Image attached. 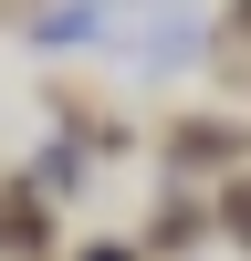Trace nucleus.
<instances>
[{
	"label": "nucleus",
	"instance_id": "obj_5",
	"mask_svg": "<svg viewBox=\"0 0 251 261\" xmlns=\"http://www.w3.org/2000/svg\"><path fill=\"white\" fill-rule=\"evenodd\" d=\"M220 32H230V53H251V0H220Z\"/></svg>",
	"mask_w": 251,
	"mask_h": 261
},
{
	"label": "nucleus",
	"instance_id": "obj_4",
	"mask_svg": "<svg viewBox=\"0 0 251 261\" xmlns=\"http://www.w3.org/2000/svg\"><path fill=\"white\" fill-rule=\"evenodd\" d=\"M32 32H42V42H84V32H94V11H42Z\"/></svg>",
	"mask_w": 251,
	"mask_h": 261
},
{
	"label": "nucleus",
	"instance_id": "obj_7",
	"mask_svg": "<svg viewBox=\"0 0 251 261\" xmlns=\"http://www.w3.org/2000/svg\"><path fill=\"white\" fill-rule=\"evenodd\" d=\"M241 94H251V63H241Z\"/></svg>",
	"mask_w": 251,
	"mask_h": 261
},
{
	"label": "nucleus",
	"instance_id": "obj_2",
	"mask_svg": "<svg viewBox=\"0 0 251 261\" xmlns=\"http://www.w3.org/2000/svg\"><path fill=\"white\" fill-rule=\"evenodd\" d=\"M199 241H209V199H157V209H146V230H136L146 261H157V251L178 261V251H199Z\"/></svg>",
	"mask_w": 251,
	"mask_h": 261
},
{
	"label": "nucleus",
	"instance_id": "obj_3",
	"mask_svg": "<svg viewBox=\"0 0 251 261\" xmlns=\"http://www.w3.org/2000/svg\"><path fill=\"white\" fill-rule=\"evenodd\" d=\"M209 230H220L230 251H251V178H230L220 199H209Z\"/></svg>",
	"mask_w": 251,
	"mask_h": 261
},
{
	"label": "nucleus",
	"instance_id": "obj_6",
	"mask_svg": "<svg viewBox=\"0 0 251 261\" xmlns=\"http://www.w3.org/2000/svg\"><path fill=\"white\" fill-rule=\"evenodd\" d=\"M84 261H146V251H136V241H94Z\"/></svg>",
	"mask_w": 251,
	"mask_h": 261
},
{
	"label": "nucleus",
	"instance_id": "obj_1",
	"mask_svg": "<svg viewBox=\"0 0 251 261\" xmlns=\"http://www.w3.org/2000/svg\"><path fill=\"white\" fill-rule=\"evenodd\" d=\"M167 157H178V178H220V167L251 157V125L241 115H178L167 125Z\"/></svg>",
	"mask_w": 251,
	"mask_h": 261
}]
</instances>
